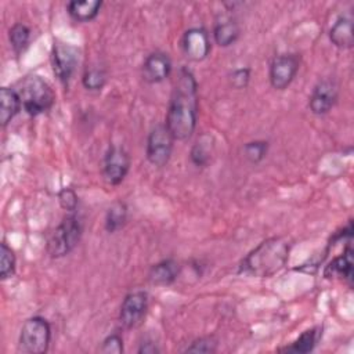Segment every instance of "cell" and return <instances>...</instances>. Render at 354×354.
<instances>
[{
    "label": "cell",
    "instance_id": "cell-22",
    "mask_svg": "<svg viewBox=\"0 0 354 354\" xmlns=\"http://www.w3.org/2000/svg\"><path fill=\"white\" fill-rule=\"evenodd\" d=\"M8 37H10V43H11V47H12L14 53L21 54L28 47L29 37H30V30L25 24H15L10 29Z\"/></svg>",
    "mask_w": 354,
    "mask_h": 354
},
{
    "label": "cell",
    "instance_id": "cell-1",
    "mask_svg": "<svg viewBox=\"0 0 354 354\" xmlns=\"http://www.w3.org/2000/svg\"><path fill=\"white\" fill-rule=\"evenodd\" d=\"M196 115L198 84L188 69H181L171 93L165 123L174 140L184 141L192 136L196 127Z\"/></svg>",
    "mask_w": 354,
    "mask_h": 354
},
{
    "label": "cell",
    "instance_id": "cell-13",
    "mask_svg": "<svg viewBox=\"0 0 354 354\" xmlns=\"http://www.w3.org/2000/svg\"><path fill=\"white\" fill-rule=\"evenodd\" d=\"M171 72V62L165 53L149 54L142 64V79L147 83L155 84L163 82Z\"/></svg>",
    "mask_w": 354,
    "mask_h": 354
},
{
    "label": "cell",
    "instance_id": "cell-17",
    "mask_svg": "<svg viewBox=\"0 0 354 354\" xmlns=\"http://www.w3.org/2000/svg\"><path fill=\"white\" fill-rule=\"evenodd\" d=\"M330 41L339 48H350L354 41L353 22L350 18H339L329 30Z\"/></svg>",
    "mask_w": 354,
    "mask_h": 354
},
{
    "label": "cell",
    "instance_id": "cell-19",
    "mask_svg": "<svg viewBox=\"0 0 354 354\" xmlns=\"http://www.w3.org/2000/svg\"><path fill=\"white\" fill-rule=\"evenodd\" d=\"M214 40L221 47H228L239 36V26L232 18H221L216 22L214 30H213Z\"/></svg>",
    "mask_w": 354,
    "mask_h": 354
},
{
    "label": "cell",
    "instance_id": "cell-15",
    "mask_svg": "<svg viewBox=\"0 0 354 354\" xmlns=\"http://www.w3.org/2000/svg\"><path fill=\"white\" fill-rule=\"evenodd\" d=\"M22 102L15 88L3 87L0 90V122L1 126H7L15 115L21 111Z\"/></svg>",
    "mask_w": 354,
    "mask_h": 354
},
{
    "label": "cell",
    "instance_id": "cell-18",
    "mask_svg": "<svg viewBox=\"0 0 354 354\" xmlns=\"http://www.w3.org/2000/svg\"><path fill=\"white\" fill-rule=\"evenodd\" d=\"M102 3L98 0H83V1H69L68 12L69 15L79 22H88L97 17Z\"/></svg>",
    "mask_w": 354,
    "mask_h": 354
},
{
    "label": "cell",
    "instance_id": "cell-8",
    "mask_svg": "<svg viewBox=\"0 0 354 354\" xmlns=\"http://www.w3.org/2000/svg\"><path fill=\"white\" fill-rule=\"evenodd\" d=\"M51 62H53V71L58 80L64 84H66L77 65V50L62 41H54L53 53H51Z\"/></svg>",
    "mask_w": 354,
    "mask_h": 354
},
{
    "label": "cell",
    "instance_id": "cell-14",
    "mask_svg": "<svg viewBox=\"0 0 354 354\" xmlns=\"http://www.w3.org/2000/svg\"><path fill=\"white\" fill-rule=\"evenodd\" d=\"M180 264L173 259H166L151 267L148 279L153 285H170L177 279Z\"/></svg>",
    "mask_w": 354,
    "mask_h": 354
},
{
    "label": "cell",
    "instance_id": "cell-9",
    "mask_svg": "<svg viewBox=\"0 0 354 354\" xmlns=\"http://www.w3.org/2000/svg\"><path fill=\"white\" fill-rule=\"evenodd\" d=\"M148 310V296L145 292L142 290H137V292H131L129 293L120 306V313H119V319L120 324L127 328H137Z\"/></svg>",
    "mask_w": 354,
    "mask_h": 354
},
{
    "label": "cell",
    "instance_id": "cell-7",
    "mask_svg": "<svg viewBox=\"0 0 354 354\" xmlns=\"http://www.w3.org/2000/svg\"><path fill=\"white\" fill-rule=\"evenodd\" d=\"M300 66L297 54L277 55L270 65V83L275 90H285L295 79Z\"/></svg>",
    "mask_w": 354,
    "mask_h": 354
},
{
    "label": "cell",
    "instance_id": "cell-10",
    "mask_svg": "<svg viewBox=\"0 0 354 354\" xmlns=\"http://www.w3.org/2000/svg\"><path fill=\"white\" fill-rule=\"evenodd\" d=\"M130 169V156L120 147H111L104 158L102 176L111 185L120 184Z\"/></svg>",
    "mask_w": 354,
    "mask_h": 354
},
{
    "label": "cell",
    "instance_id": "cell-28",
    "mask_svg": "<svg viewBox=\"0 0 354 354\" xmlns=\"http://www.w3.org/2000/svg\"><path fill=\"white\" fill-rule=\"evenodd\" d=\"M217 348V342L213 337H199L185 348L188 353H214Z\"/></svg>",
    "mask_w": 354,
    "mask_h": 354
},
{
    "label": "cell",
    "instance_id": "cell-4",
    "mask_svg": "<svg viewBox=\"0 0 354 354\" xmlns=\"http://www.w3.org/2000/svg\"><path fill=\"white\" fill-rule=\"evenodd\" d=\"M83 234V221L75 213L66 214L58 227L51 232L47 242V252L51 257L58 259L71 253L79 243Z\"/></svg>",
    "mask_w": 354,
    "mask_h": 354
},
{
    "label": "cell",
    "instance_id": "cell-25",
    "mask_svg": "<svg viewBox=\"0 0 354 354\" xmlns=\"http://www.w3.org/2000/svg\"><path fill=\"white\" fill-rule=\"evenodd\" d=\"M267 149H268L267 141H252L245 144L243 153H245V158L252 163H259L267 155Z\"/></svg>",
    "mask_w": 354,
    "mask_h": 354
},
{
    "label": "cell",
    "instance_id": "cell-21",
    "mask_svg": "<svg viewBox=\"0 0 354 354\" xmlns=\"http://www.w3.org/2000/svg\"><path fill=\"white\" fill-rule=\"evenodd\" d=\"M321 336V329L319 328H311L308 330H304L289 347L285 350L289 353H308L311 351Z\"/></svg>",
    "mask_w": 354,
    "mask_h": 354
},
{
    "label": "cell",
    "instance_id": "cell-11",
    "mask_svg": "<svg viewBox=\"0 0 354 354\" xmlns=\"http://www.w3.org/2000/svg\"><path fill=\"white\" fill-rule=\"evenodd\" d=\"M337 100V86L332 80H322L319 82L308 101V106L314 115H325L328 113Z\"/></svg>",
    "mask_w": 354,
    "mask_h": 354
},
{
    "label": "cell",
    "instance_id": "cell-2",
    "mask_svg": "<svg viewBox=\"0 0 354 354\" xmlns=\"http://www.w3.org/2000/svg\"><path fill=\"white\" fill-rule=\"evenodd\" d=\"M288 257L289 243L278 236L268 238L243 257L239 272L256 278H268L285 267Z\"/></svg>",
    "mask_w": 354,
    "mask_h": 354
},
{
    "label": "cell",
    "instance_id": "cell-5",
    "mask_svg": "<svg viewBox=\"0 0 354 354\" xmlns=\"http://www.w3.org/2000/svg\"><path fill=\"white\" fill-rule=\"evenodd\" d=\"M51 339V328L47 319L32 317L25 321L21 328L18 347L26 354H43L48 350Z\"/></svg>",
    "mask_w": 354,
    "mask_h": 354
},
{
    "label": "cell",
    "instance_id": "cell-26",
    "mask_svg": "<svg viewBox=\"0 0 354 354\" xmlns=\"http://www.w3.org/2000/svg\"><path fill=\"white\" fill-rule=\"evenodd\" d=\"M210 140H199L191 149V160L196 166H205L210 160Z\"/></svg>",
    "mask_w": 354,
    "mask_h": 354
},
{
    "label": "cell",
    "instance_id": "cell-24",
    "mask_svg": "<svg viewBox=\"0 0 354 354\" xmlns=\"http://www.w3.org/2000/svg\"><path fill=\"white\" fill-rule=\"evenodd\" d=\"M83 86L90 91H98L101 90L106 83V72L102 68L91 66L88 68L83 77H82Z\"/></svg>",
    "mask_w": 354,
    "mask_h": 354
},
{
    "label": "cell",
    "instance_id": "cell-16",
    "mask_svg": "<svg viewBox=\"0 0 354 354\" xmlns=\"http://www.w3.org/2000/svg\"><path fill=\"white\" fill-rule=\"evenodd\" d=\"M324 277L351 281V278H353V252H351V249H346L342 256L333 259L325 267Z\"/></svg>",
    "mask_w": 354,
    "mask_h": 354
},
{
    "label": "cell",
    "instance_id": "cell-3",
    "mask_svg": "<svg viewBox=\"0 0 354 354\" xmlns=\"http://www.w3.org/2000/svg\"><path fill=\"white\" fill-rule=\"evenodd\" d=\"M22 102V108L32 116L48 111L55 100L50 84L40 76H26L17 90Z\"/></svg>",
    "mask_w": 354,
    "mask_h": 354
},
{
    "label": "cell",
    "instance_id": "cell-27",
    "mask_svg": "<svg viewBox=\"0 0 354 354\" xmlns=\"http://www.w3.org/2000/svg\"><path fill=\"white\" fill-rule=\"evenodd\" d=\"M58 202L64 210H66L68 213H72V212H76L79 198L72 188H62L58 192Z\"/></svg>",
    "mask_w": 354,
    "mask_h": 354
},
{
    "label": "cell",
    "instance_id": "cell-23",
    "mask_svg": "<svg viewBox=\"0 0 354 354\" xmlns=\"http://www.w3.org/2000/svg\"><path fill=\"white\" fill-rule=\"evenodd\" d=\"M15 264H17V259H15L14 250L6 242H1V245H0V278L1 279L11 278L15 272Z\"/></svg>",
    "mask_w": 354,
    "mask_h": 354
},
{
    "label": "cell",
    "instance_id": "cell-20",
    "mask_svg": "<svg viewBox=\"0 0 354 354\" xmlns=\"http://www.w3.org/2000/svg\"><path fill=\"white\" fill-rule=\"evenodd\" d=\"M126 220H127V207L123 202L118 201V202L112 203L106 212L105 230L109 234H113L124 225Z\"/></svg>",
    "mask_w": 354,
    "mask_h": 354
},
{
    "label": "cell",
    "instance_id": "cell-6",
    "mask_svg": "<svg viewBox=\"0 0 354 354\" xmlns=\"http://www.w3.org/2000/svg\"><path fill=\"white\" fill-rule=\"evenodd\" d=\"M174 138L170 134L166 124L155 126L147 140V159L156 167L165 166L173 151Z\"/></svg>",
    "mask_w": 354,
    "mask_h": 354
},
{
    "label": "cell",
    "instance_id": "cell-29",
    "mask_svg": "<svg viewBox=\"0 0 354 354\" xmlns=\"http://www.w3.org/2000/svg\"><path fill=\"white\" fill-rule=\"evenodd\" d=\"M101 353H105V354H120L123 353V339L120 335L118 333H112L109 336H106L102 342V346L100 348Z\"/></svg>",
    "mask_w": 354,
    "mask_h": 354
},
{
    "label": "cell",
    "instance_id": "cell-31",
    "mask_svg": "<svg viewBox=\"0 0 354 354\" xmlns=\"http://www.w3.org/2000/svg\"><path fill=\"white\" fill-rule=\"evenodd\" d=\"M138 351H140V353H145V354H147V353H158L159 350H158L152 343H145V344L142 343V346H141V348H140Z\"/></svg>",
    "mask_w": 354,
    "mask_h": 354
},
{
    "label": "cell",
    "instance_id": "cell-30",
    "mask_svg": "<svg viewBox=\"0 0 354 354\" xmlns=\"http://www.w3.org/2000/svg\"><path fill=\"white\" fill-rule=\"evenodd\" d=\"M249 79H250V69L249 68H238L230 76L231 84L238 90L245 88L249 83Z\"/></svg>",
    "mask_w": 354,
    "mask_h": 354
},
{
    "label": "cell",
    "instance_id": "cell-12",
    "mask_svg": "<svg viewBox=\"0 0 354 354\" xmlns=\"http://www.w3.org/2000/svg\"><path fill=\"white\" fill-rule=\"evenodd\" d=\"M183 50L191 61H202L210 53V39L205 29L191 28L184 33Z\"/></svg>",
    "mask_w": 354,
    "mask_h": 354
}]
</instances>
